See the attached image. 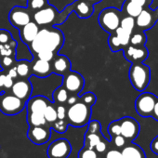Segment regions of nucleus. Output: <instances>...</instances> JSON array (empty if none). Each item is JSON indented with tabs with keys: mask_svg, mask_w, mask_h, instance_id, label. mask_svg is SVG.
<instances>
[{
	"mask_svg": "<svg viewBox=\"0 0 158 158\" xmlns=\"http://www.w3.org/2000/svg\"><path fill=\"white\" fill-rule=\"evenodd\" d=\"M72 146L66 139H58L51 142L47 150L48 158H68L71 154Z\"/></svg>",
	"mask_w": 158,
	"mask_h": 158,
	"instance_id": "1a4fd4ad",
	"label": "nucleus"
},
{
	"mask_svg": "<svg viewBox=\"0 0 158 158\" xmlns=\"http://www.w3.org/2000/svg\"><path fill=\"white\" fill-rule=\"evenodd\" d=\"M50 127H47V125L39 127H29L27 131V137L29 140L36 145H41L48 142L50 139Z\"/></svg>",
	"mask_w": 158,
	"mask_h": 158,
	"instance_id": "4468645a",
	"label": "nucleus"
},
{
	"mask_svg": "<svg viewBox=\"0 0 158 158\" xmlns=\"http://www.w3.org/2000/svg\"><path fill=\"white\" fill-rule=\"evenodd\" d=\"M149 52L145 46H133L128 45L124 48L125 58L132 63H140L143 62L148 58Z\"/></svg>",
	"mask_w": 158,
	"mask_h": 158,
	"instance_id": "2eb2a0df",
	"label": "nucleus"
},
{
	"mask_svg": "<svg viewBox=\"0 0 158 158\" xmlns=\"http://www.w3.org/2000/svg\"><path fill=\"white\" fill-rule=\"evenodd\" d=\"M86 1L89 2V3H90V4H92V5L94 6V4H97V3L101 2L102 0H86Z\"/></svg>",
	"mask_w": 158,
	"mask_h": 158,
	"instance_id": "5fc2aeb1",
	"label": "nucleus"
},
{
	"mask_svg": "<svg viewBox=\"0 0 158 158\" xmlns=\"http://www.w3.org/2000/svg\"><path fill=\"white\" fill-rule=\"evenodd\" d=\"M56 132L58 133H64L66 130H67V127H68V123L67 121L64 120H60V119H57L55 122L52 123V127H51Z\"/></svg>",
	"mask_w": 158,
	"mask_h": 158,
	"instance_id": "72a5a7b5",
	"label": "nucleus"
},
{
	"mask_svg": "<svg viewBox=\"0 0 158 158\" xmlns=\"http://www.w3.org/2000/svg\"><path fill=\"white\" fill-rule=\"evenodd\" d=\"M7 74H9L10 76H11L13 79L17 78V77H18V73H17V71H16L15 66H14V67L10 68V69H9V71H8V73H7Z\"/></svg>",
	"mask_w": 158,
	"mask_h": 158,
	"instance_id": "603ef678",
	"label": "nucleus"
},
{
	"mask_svg": "<svg viewBox=\"0 0 158 158\" xmlns=\"http://www.w3.org/2000/svg\"><path fill=\"white\" fill-rule=\"evenodd\" d=\"M69 97V92L65 89L63 86H60L57 88L53 92V100L56 103L62 104L67 102V99Z\"/></svg>",
	"mask_w": 158,
	"mask_h": 158,
	"instance_id": "bb28decb",
	"label": "nucleus"
},
{
	"mask_svg": "<svg viewBox=\"0 0 158 158\" xmlns=\"http://www.w3.org/2000/svg\"><path fill=\"white\" fill-rule=\"evenodd\" d=\"M35 55H36L37 59H39V60H46V61H51L55 57V52L49 51V50H42L38 53H36Z\"/></svg>",
	"mask_w": 158,
	"mask_h": 158,
	"instance_id": "58836bf2",
	"label": "nucleus"
},
{
	"mask_svg": "<svg viewBox=\"0 0 158 158\" xmlns=\"http://www.w3.org/2000/svg\"><path fill=\"white\" fill-rule=\"evenodd\" d=\"M15 68H16L18 76L22 78H28L31 75V63L25 60L18 61Z\"/></svg>",
	"mask_w": 158,
	"mask_h": 158,
	"instance_id": "5701e85b",
	"label": "nucleus"
},
{
	"mask_svg": "<svg viewBox=\"0 0 158 158\" xmlns=\"http://www.w3.org/2000/svg\"><path fill=\"white\" fill-rule=\"evenodd\" d=\"M12 40L11 34L5 30V29H0V44H7Z\"/></svg>",
	"mask_w": 158,
	"mask_h": 158,
	"instance_id": "a19ab883",
	"label": "nucleus"
},
{
	"mask_svg": "<svg viewBox=\"0 0 158 158\" xmlns=\"http://www.w3.org/2000/svg\"><path fill=\"white\" fill-rule=\"evenodd\" d=\"M123 158H146L145 152L141 147L137 144L130 143L121 151Z\"/></svg>",
	"mask_w": 158,
	"mask_h": 158,
	"instance_id": "412c9836",
	"label": "nucleus"
},
{
	"mask_svg": "<svg viewBox=\"0 0 158 158\" xmlns=\"http://www.w3.org/2000/svg\"><path fill=\"white\" fill-rule=\"evenodd\" d=\"M43 114H44V117L46 119V122L49 123V124H52L53 122H55L58 119L56 107L51 102L47 106V108L45 109Z\"/></svg>",
	"mask_w": 158,
	"mask_h": 158,
	"instance_id": "7c9ffc66",
	"label": "nucleus"
},
{
	"mask_svg": "<svg viewBox=\"0 0 158 158\" xmlns=\"http://www.w3.org/2000/svg\"><path fill=\"white\" fill-rule=\"evenodd\" d=\"M52 72L50 61H46L37 59L31 64V74L39 78L48 77Z\"/></svg>",
	"mask_w": 158,
	"mask_h": 158,
	"instance_id": "a211bd4d",
	"label": "nucleus"
},
{
	"mask_svg": "<svg viewBox=\"0 0 158 158\" xmlns=\"http://www.w3.org/2000/svg\"><path fill=\"white\" fill-rule=\"evenodd\" d=\"M51 69L52 72L59 75H64L66 73L71 71V61L64 55H58L52 60Z\"/></svg>",
	"mask_w": 158,
	"mask_h": 158,
	"instance_id": "6ab92c4d",
	"label": "nucleus"
},
{
	"mask_svg": "<svg viewBox=\"0 0 158 158\" xmlns=\"http://www.w3.org/2000/svg\"><path fill=\"white\" fill-rule=\"evenodd\" d=\"M114 139V143L116 147L122 148L126 145V139L122 135H117L113 138Z\"/></svg>",
	"mask_w": 158,
	"mask_h": 158,
	"instance_id": "37998d69",
	"label": "nucleus"
},
{
	"mask_svg": "<svg viewBox=\"0 0 158 158\" xmlns=\"http://www.w3.org/2000/svg\"><path fill=\"white\" fill-rule=\"evenodd\" d=\"M128 75L131 85L137 91L142 92L150 83V68L142 62L133 63Z\"/></svg>",
	"mask_w": 158,
	"mask_h": 158,
	"instance_id": "7ed1b4c3",
	"label": "nucleus"
},
{
	"mask_svg": "<svg viewBox=\"0 0 158 158\" xmlns=\"http://www.w3.org/2000/svg\"><path fill=\"white\" fill-rule=\"evenodd\" d=\"M39 31V26L35 22H30L24 26L20 28V36L23 42L30 45L35 38Z\"/></svg>",
	"mask_w": 158,
	"mask_h": 158,
	"instance_id": "aec40b11",
	"label": "nucleus"
},
{
	"mask_svg": "<svg viewBox=\"0 0 158 158\" xmlns=\"http://www.w3.org/2000/svg\"><path fill=\"white\" fill-rule=\"evenodd\" d=\"M97 152L93 149H89V148H82L78 152V158H96Z\"/></svg>",
	"mask_w": 158,
	"mask_h": 158,
	"instance_id": "e433bc0d",
	"label": "nucleus"
},
{
	"mask_svg": "<svg viewBox=\"0 0 158 158\" xmlns=\"http://www.w3.org/2000/svg\"><path fill=\"white\" fill-rule=\"evenodd\" d=\"M85 85V80L83 76L73 71H69L63 75V87L65 89L73 95H77L80 92Z\"/></svg>",
	"mask_w": 158,
	"mask_h": 158,
	"instance_id": "6e6552de",
	"label": "nucleus"
},
{
	"mask_svg": "<svg viewBox=\"0 0 158 158\" xmlns=\"http://www.w3.org/2000/svg\"><path fill=\"white\" fill-rule=\"evenodd\" d=\"M27 123L29 127H39L47 125L44 114L40 113H27Z\"/></svg>",
	"mask_w": 158,
	"mask_h": 158,
	"instance_id": "4be33fe9",
	"label": "nucleus"
},
{
	"mask_svg": "<svg viewBox=\"0 0 158 158\" xmlns=\"http://www.w3.org/2000/svg\"><path fill=\"white\" fill-rule=\"evenodd\" d=\"M32 84L29 82L27 78L20 79V80L14 82L13 86L11 87V93L25 102L29 100L32 94Z\"/></svg>",
	"mask_w": 158,
	"mask_h": 158,
	"instance_id": "dca6fc26",
	"label": "nucleus"
},
{
	"mask_svg": "<svg viewBox=\"0 0 158 158\" xmlns=\"http://www.w3.org/2000/svg\"><path fill=\"white\" fill-rule=\"evenodd\" d=\"M5 77H6V74L5 73H0V89H2L3 86H4Z\"/></svg>",
	"mask_w": 158,
	"mask_h": 158,
	"instance_id": "864d4df0",
	"label": "nucleus"
},
{
	"mask_svg": "<svg viewBox=\"0 0 158 158\" xmlns=\"http://www.w3.org/2000/svg\"><path fill=\"white\" fill-rule=\"evenodd\" d=\"M99 24L107 33L113 34L119 26L121 12L114 8H107L101 11L99 15Z\"/></svg>",
	"mask_w": 158,
	"mask_h": 158,
	"instance_id": "20e7f679",
	"label": "nucleus"
},
{
	"mask_svg": "<svg viewBox=\"0 0 158 158\" xmlns=\"http://www.w3.org/2000/svg\"><path fill=\"white\" fill-rule=\"evenodd\" d=\"M78 101H79V97H78L77 95H73V96H69V97H68L66 102H67L69 105H72V104L77 102Z\"/></svg>",
	"mask_w": 158,
	"mask_h": 158,
	"instance_id": "3c124183",
	"label": "nucleus"
},
{
	"mask_svg": "<svg viewBox=\"0 0 158 158\" xmlns=\"http://www.w3.org/2000/svg\"><path fill=\"white\" fill-rule=\"evenodd\" d=\"M14 58L10 56H5V57H0V66L2 69H10L13 67L14 64Z\"/></svg>",
	"mask_w": 158,
	"mask_h": 158,
	"instance_id": "4c0bfd02",
	"label": "nucleus"
},
{
	"mask_svg": "<svg viewBox=\"0 0 158 158\" xmlns=\"http://www.w3.org/2000/svg\"><path fill=\"white\" fill-rule=\"evenodd\" d=\"M50 103L48 99L44 96H35L29 98L25 103L27 113H40L43 114L47 106Z\"/></svg>",
	"mask_w": 158,
	"mask_h": 158,
	"instance_id": "f3484780",
	"label": "nucleus"
},
{
	"mask_svg": "<svg viewBox=\"0 0 158 158\" xmlns=\"http://www.w3.org/2000/svg\"><path fill=\"white\" fill-rule=\"evenodd\" d=\"M96 158H101V157H98V156H97V157H96Z\"/></svg>",
	"mask_w": 158,
	"mask_h": 158,
	"instance_id": "6e6d98bb",
	"label": "nucleus"
},
{
	"mask_svg": "<svg viewBox=\"0 0 158 158\" xmlns=\"http://www.w3.org/2000/svg\"><path fill=\"white\" fill-rule=\"evenodd\" d=\"M102 129V126L99 121L92 120L88 124V129L86 133H100Z\"/></svg>",
	"mask_w": 158,
	"mask_h": 158,
	"instance_id": "ea45409f",
	"label": "nucleus"
},
{
	"mask_svg": "<svg viewBox=\"0 0 158 158\" xmlns=\"http://www.w3.org/2000/svg\"><path fill=\"white\" fill-rule=\"evenodd\" d=\"M14 84V80L11 76H10L9 74H6V77H5V81H4V86L3 88L5 89H10L11 87L13 86Z\"/></svg>",
	"mask_w": 158,
	"mask_h": 158,
	"instance_id": "49530a36",
	"label": "nucleus"
},
{
	"mask_svg": "<svg viewBox=\"0 0 158 158\" xmlns=\"http://www.w3.org/2000/svg\"><path fill=\"white\" fill-rule=\"evenodd\" d=\"M16 45L17 43L13 39L7 44H0V57H5V56L13 57L15 55Z\"/></svg>",
	"mask_w": 158,
	"mask_h": 158,
	"instance_id": "cd10ccee",
	"label": "nucleus"
},
{
	"mask_svg": "<svg viewBox=\"0 0 158 158\" xmlns=\"http://www.w3.org/2000/svg\"><path fill=\"white\" fill-rule=\"evenodd\" d=\"M156 96L150 92L141 93L135 102V109L141 117H152L153 106L156 101Z\"/></svg>",
	"mask_w": 158,
	"mask_h": 158,
	"instance_id": "423d86ee",
	"label": "nucleus"
},
{
	"mask_svg": "<svg viewBox=\"0 0 158 158\" xmlns=\"http://www.w3.org/2000/svg\"><path fill=\"white\" fill-rule=\"evenodd\" d=\"M102 136L100 133H86L85 134V140L84 145L86 148L89 149H94L95 145L102 139Z\"/></svg>",
	"mask_w": 158,
	"mask_h": 158,
	"instance_id": "393cba45",
	"label": "nucleus"
},
{
	"mask_svg": "<svg viewBox=\"0 0 158 158\" xmlns=\"http://www.w3.org/2000/svg\"><path fill=\"white\" fill-rule=\"evenodd\" d=\"M158 20V8L152 11L150 9H143L141 12L135 18V24L139 30L146 31L152 28Z\"/></svg>",
	"mask_w": 158,
	"mask_h": 158,
	"instance_id": "f8f14e48",
	"label": "nucleus"
},
{
	"mask_svg": "<svg viewBox=\"0 0 158 158\" xmlns=\"http://www.w3.org/2000/svg\"><path fill=\"white\" fill-rule=\"evenodd\" d=\"M72 10L75 11L76 14H77V16H78L79 18L87 19V18H89V17L93 14V12H94V8H93V5H92V4L87 2L86 0H76L75 2H73L72 5L68 6V7L63 10V12L61 13V15H60H60L58 14V16H60V17H59L58 19H60V18L63 16V17H64L63 20H64L65 17H67V15H68ZM58 19H57V21H58ZM57 21H56V22H57Z\"/></svg>",
	"mask_w": 158,
	"mask_h": 158,
	"instance_id": "0eeeda50",
	"label": "nucleus"
},
{
	"mask_svg": "<svg viewBox=\"0 0 158 158\" xmlns=\"http://www.w3.org/2000/svg\"><path fill=\"white\" fill-rule=\"evenodd\" d=\"M57 17V10L50 5L44 7L43 9L34 12L33 14L34 22L38 26H51L56 23Z\"/></svg>",
	"mask_w": 158,
	"mask_h": 158,
	"instance_id": "9d476101",
	"label": "nucleus"
},
{
	"mask_svg": "<svg viewBox=\"0 0 158 158\" xmlns=\"http://www.w3.org/2000/svg\"><path fill=\"white\" fill-rule=\"evenodd\" d=\"M108 133L110 134V136L112 138L117 136V135H121V127H120V123L119 120L116 121H113L109 127H108Z\"/></svg>",
	"mask_w": 158,
	"mask_h": 158,
	"instance_id": "c9c22d12",
	"label": "nucleus"
},
{
	"mask_svg": "<svg viewBox=\"0 0 158 158\" xmlns=\"http://www.w3.org/2000/svg\"><path fill=\"white\" fill-rule=\"evenodd\" d=\"M79 101H81L82 102H84L88 106L91 107L96 102V96L92 92H87V93L83 94L80 98H79Z\"/></svg>",
	"mask_w": 158,
	"mask_h": 158,
	"instance_id": "f704fd0d",
	"label": "nucleus"
},
{
	"mask_svg": "<svg viewBox=\"0 0 158 158\" xmlns=\"http://www.w3.org/2000/svg\"><path fill=\"white\" fill-rule=\"evenodd\" d=\"M94 149H95V151L96 152H104L105 151H106V149H107V145H106V143L102 139L101 141H99L96 145H95V147H94Z\"/></svg>",
	"mask_w": 158,
	"mask_h": 158,
	"instance_id": "de8ad7c7",
	"label": "nucleus"
},
{
	"mask_svg": "<svg viewBox=\"0 0 158 158\" xmlns=\"http://www.w3.org/2000/svg\"><path fill=\"white\" fill-rule=\"evenodd\" d=\"M152 117L153 119H155L156 121H158V98H156L154 106H153V110H152Z\"/></svg>",
	"mask_w": 158,
	"mask_h": 158,
	"instance_id": "8fccbe9b",
	"label": "nucleus"
},
{
	"mask_svg": "<svg viewBox=\"0 0 158 158\" xmlns=\"http://www.w3.org/2000/svg\"><path fill=\"white\" fill-rule=\"evenodd\" d=\"M91 116V107L81 101L69 106L66 112V121L68 125L74 127H81L89 124Z\"/></svg>",
	"mask_w": 158,
	"mask_h": 158,
	"instance_id": "f03ea898",
	"label": "nucleus"
},
{
	"mask_svg": "<svg viewBox=\"0 0 158 158\" xmlns=\"http://www.w3.org/2000/svg\"><path fill=\"white\" fill-rule=\"evenodd\" d=\"M9 21L12 26L16 28H21L30 23L31 20V12L27 8L23 7H14L9 13Z\"/></svg>",
	"mask_w": 158,
	"mask_h": 158,
	"instance_id": "9b49d317",
	"label": "nucleus"
},
{
	"mask_svg": "<svg viewBox=\"0 0 158 158\" xmlns=\"http://www.w3.org/2000/svg\"><path fill=\"white\" fill-rule=\"evenodd\" d=\"M150 148H151V151L153 153H155V154L158 155V135L151 141Z\"/></svg>",
	"mask_w": 158,
	"mask_h": 158,
	"instance_id": "09e8293b",
	"label": "nucleus"
},
{
	"mask_svg": "<svg viewBox=\"0 0 158 158\" xmlns=\"http://www.w3.org/2000/svg\"><path fill=\"white\" fill-rule=\"evenodd\" d=\"M64 43V35L62 32L56 27L46 26L39 29L35 38L29 45L31 51L35 55L42 50H49L57 52Z\"/></svg>",
	"mask_w": 158,
	"mask_h": 158,
	"instance_id": "f257e3e1",
	"label": "nucleus"
},
{
	"mask_svg": "<svg viewBox=\"0 0 158 158\" xmlns=\"http://www.w3.org/2000/svg\"><path fill=\"white\" fill-rule=\"evenodd\" d=\"M142 10H143V8L129 1V0H127L126 3L123 6V11H125V13L127 16H130L133 18H136L137 16H139V14L141 12Z\"/></svg>",
	"mask_w": 158,
	"mask_h": 158,
	"instance_id": "b1692460",
	"label": "nucleus"
},
{
	"mask_svg": "<svg viewBox=\"0 0 158 158\" xmlns=\"http://www.w3.org/2000/svg\"><path fill=\"white\" fill-rule=\"evenodd\" d=\"M121 135L130 141L134 140L139 133V125L137 120L132 117L126 116L119 119Z\"/></svg>",
	"mask_w": 158,
	"mask_h": 158,
	"instance_id": "ddd939ff",
	"label": "nucleus"
},
{
	"mask_svg": "<svg viewBox=\"0 0 158 158\" xmlns=\"http://www.w3.org/2000/svg\"><path fill=\"white\" fill-rule=\"evenodd\" d=\"M48 5V0H27V9L30 12H35Z\"/></svg>",
	"mask_w": 158,
	"mask_h": 158,
	"instance_id": "2f4dec72",
	"label": "nucleus"
},
{
	"mask_svg": "<svg viewBox=\"0 0 158 158\" xmlns=\"http://www.w3.org/2000/svg\"><path fill=\"white\" fill-rule=\"evenodd\" d=\"M114 33L115 34V35L119 39V41H120V43H121V45L123 47V49L129 45V43H130V35H131L130 33H128L127 31L124 30L120 26Z\"/></svg>",
	"mask_w": 158,
	"mask_h": 158,
	"instance_id": "c85d7f7f",
	"label": "nucleus"
},
{
	"mask_svg": "<svg viewBox=\"0 0 158 158\" xmlns=\"http://www.w3.org/2000/svg\"><path fill=\"white\" fill-rule=\"evenodd\" d=\"M105 158H123V156H122V153L120 151L113 149V150H110L107 152Z\"/></svg>",
	"mask_w": 158,
	"mask_h": 158,
	"instance_id": "a18cd8bd",
	"label": "nucleus"
},
{
	"mask_svg": "<svg viewBox=\"0 0 158 158\" xmlns=\"http://www.w3.org/2000/svg\"><path fill=\"white\" fill-rule=\"evenodd\" d=\"M56 111H57V117H58V119H60V120L66 119L67 109L65 108V106H63L62 104H59L56 107Z\"/></svg>",
	"mask_w": 158,
	"mask_h": 158,
	"instance_id": "79ce46f5",
	"label": "nucleus"
},
{
	"mask_svg": "<svg viewBox=\"0 0 158 158\" xmlns=\"http://www.w3.org/2000/svg\"><path fill=\"white\" fill-rule=\"evenodd\" d=\"M108 44H109V47H110L111 50L114 51V52H116L118 50L123 49V47H122L119 39L117 38V36L115 35L114 33L110 34V37L108 39Z\"/></svg>",
	"mask_w": 158,
	"mask_h": 158,
	"instance_id": "473e14b6",
	"label": "nucleus"
},
{
	"mask_svg": "<svg viewBox=\"0 0 158 158\" xmlns=\"http://www.w3.org/2000/svg\"><path fill=\"white\" fill-rule=\"evenodd\" d=\"M147 41V36L144 33V31L138 30L136 32H133L130 35V45L133 46H144Z\"/></svg>",
	"mask_w": 158,
	"mask_h": 158,
	"instance_id": "a878e982",
	"label": "nucleus"
},
{
	"mask_svg": "<svg viewBox=\"0 0 158 158\" xmlns=\"http://www.w3.org/2000/svg\"><path fill=\"white\" fill-rule=\"evenodd\" d=\"M120 27L123 28L124 30L127 31L128 33L132 34L134 32V29L136 27L135 24V18L130 17V16H124L123 18H121L120 21Z\"/></svg>",
	"mask_w": 158,
	"mask_h": 158,
	"instance_id": "c756f323",
	"label": "nucleus"
},
{
	"mask_svg": "<svg viewBox=\"0 0 158 158\" xmlns=\"http://www.w3.org/2000/svg\"><path fill=\"white\" fill-rule=\"evenodd\" d=\"M25 102L14 96L12 93L0 95V112L6 115H15L25 107Z\"/></svg>",
	"mask_w": 158,
	"mask_h": 158,
	"instance_id": "39448f33",
	"label": "nucleus"
},
{
	"mask_svg": "<svg viewBox=\"0 0 158 158\" xmlns=\"http://www.w3.org/2000/svg\"><path fill=\"white\" fill-rule=\"evenodd\" d=\"M129 1L140 6L143 9H150L152 3V0H129Z\"/></svg>",
	"mask_w": 158,
	"mask_h": 158,
	"instance_id": "c03bdc74",
	"label": "nucleus"
}]
</instances>
